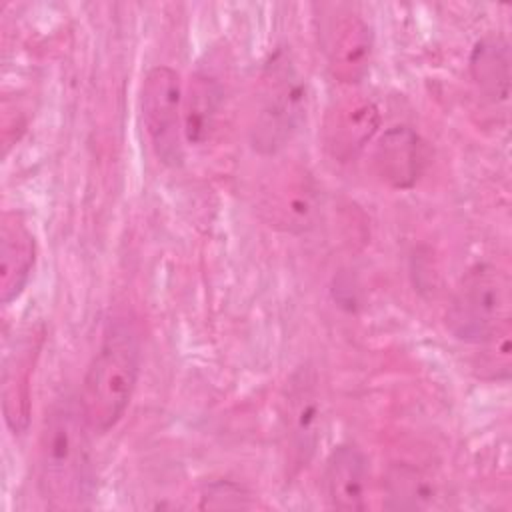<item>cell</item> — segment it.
Here are the masks:
<instances>
[{
  "instance_id": "6da1fadb",
  "label": "cell",
  "mask_w": 512,
  "mask_h": 512,
  "mask_svg": "<svg viewBox=\"0 0 512 512\" xmlns=\"http://www.w3.org/2000/svg\"><path fill=\"white\" fill-rule=\"evenodd\" d=\"M88 424L72 400H56L38 438V490L54 510H74L94 494Z\"/></svg>"
},
{
  "instance_id": "7a4b0ae2",
  "label": "cell",
  "mask_w": 512,
  "mask_h": 512,
  "mask_svg": "<svg viewBox=\"0 0 512 512\" xmlns=\"http://www.w3.org/2000/svg\"><path fill=\"white\" fill-rule=\"evenodd\" d=\"M138 376L140 342L136 330L124 320H114L106 326L80 388L78 406L90 432L106 434L122 420Z\"/></svg>"
},
{
  "instance_id": "3957f363",
  "label": "cell",
  "mask_w": 512,
  "mask_h": 512,
  "mask_svg": "<svg viewBox=\"0 0 512 512\" xmlns=\"http://www.w3.org/2000/svg\"><path fill=\"white\" fill-rule=\"evenodd\" d=\"M308 112V84L294 58L278 48L260 76L250 140L264 156L278 154L300 130Z\"/></svg>"
},
{
  "instance_id": "277c9868",
  "label": "cell",
  "mask_w": 512,
  "mask_h": 512,
  "mask_svg": "<svg viewBox=\"0 0 512 512\" xmlns=\"http://www.w3.org/2000/svg\"><path fill=\"white\" fill-rule=\"evenodd\" d=\"M510 322V280L494 264L472 266L458 282L446 312L448 330L462 342L480 344Z\"/></svg>"
},
{
  "instance_id": "5b68a950",
  "label": "cell",
  "mask_w": 512,
  "mask_h": 512,
  "mask_svg": "<svg viewBox=\"0 0 512 512\" xmlns=\"http://www.w3.org/2000/svg\"><path fill=\"white\" fill-rule=\"evenodd\" d=\"M320 208V186L304 166H280L258 186L256 210L274 230L304 234L316 226Z\"/></svg>"
},
{
  "instance_id": "8992f818",
  "label": "cell",
  "mask_w": 512,
  "mask_h": 512,
  "mask_svg": "<svg viewBox=\"0 0 512 512\" xmlns=\"http://www.w3.org/2000/svg\"><path fill=\"white\" fill-rule=\"evenodd\" d=\"M182 84L174 68L152 66L140 86V110L150 146L156 158L176 168L184 160V116Z\"/></svg>"
},
{
  "instance_id": "52a82bcc",
  "label": "cell",
  "mask_w": 512,
  "mask_h": 512,
  "mask_svg": "<svg viewBox=\"0 0 512 512\" xmlns=\"http://www.w3.org/2000/svg\"><path fill=\"white\" fill-rule=\"evenodd\" d=\"M380 124V108L370 96L362 92L336 96L328 104L322 120L320 138L324 150L338 162H350L372 142Z\"/></svg>"
},
{
  "instance_id": "ba28073f",
  "label": "cell",
  "mask_w": 512,
  "mask_h": 512,
  "mask_svg": "<svg viewBox=\"0 0 512 512\" xmlns=\"http://www.w3.org/2000/svg\"><path fill=\"white\" fill-rule=\"evenodd\" d=\"M320 44L328 72L342 84H358L370 70L374 56V32L364 16L338 10L320 30Z\"/></svg>"
},
{
  "instance_id": "9c48e42d",
  "label": "cell",
  "mask_w": 512,
  "mask_h": 512,
  "mask_svg": "<svg viewBox=\"0 0 512 512\" xmlns=\"http://www.w3.org/2000/svg\"><path fill=\"white\" fill-rule=\"evenodd\" d=\"M324 408L310 370H298L282 400V430L294 466H306L322 440Z\"/></svg>"
},
{
  "instance_id": "30bf717a",
  "label": "cell",
  "mask_w": 512,
  "mask_h": 512,
  "mask_svg": "<svg viewBox=\"0 0 512 512\" xmlns=\"http://www.w3.org/2000/svg\"><path fill=\"white\" fill-rule=\"evenodd\" d=\"M426 164V142L410 126H392L376 142L374 172L394 190H410L424 174Z\"/></svg>"
},
{
  "instance_id": "8fae6325",
  "label": "cell",
  "mask_w": 512,
  "mask_h": 512,
  "mask_svg": "<svg viewBox=\"0 0 512 512\" xmlns=\"http://www.w3.org/2000/svg\"><path fill=\"white\" fill-rule=\"evenodd\" d=\"M36 264V238L22 214L8 210L0 220V302L12 304L30 282Z\"/></svg>"
},
{
  "instance_id": "7c38bea8",
  "label": "cell",
  "mask_w": 512,
  "mask_h": 512,
  "mask_svg": "<svg viewBox=\"0 0 512 512\" xmlns=\"http://www.w3.org/2000/svg\"><path fill=\"white\" fill-rule=\"evenodd\" d=\"M36 344L30 336L14 340L2 364V412L14 434H24L30 424V374L36 358Z\"/></svg>"
},
{
  "instance_id": "4fadbf2b",
  "label": "cell",
  "mask_w": 512,
  "mask_h": 512,
  "mask_svg": "<svg viewBox=\"0 0 512 512\" xmlns=\"http://www.w3.org/2000/svg\"><path fill=\"white\" fill-rule=\"evenodd\" d=\"M324 490L336 510H364L368 492V462L354 444L336 446L326 458Z\"/></svg>"
},
{
  "instance_id": "5bb4252c",
  "label": "cell",
  "mask_w": 512,
  "mask_h": 512,
  "mask_svg": "<svg viewBox=\"0 0 512 512\" xmlns=\"http://www.w3.org/2000/svg\"><path fill=\"white\" fill-rule=\"evenodd\" d=\"M384 508L390 510H430L442 502L440 480L408 462H396L388 468L384 478Z\"/></svg>"
},
{
  "instance_id": "9a60e30c",
  "label": "cell",
  "mask_w": 512,
  "mask_h": 512,
  "mask_svg": "<svg viewBox=\"0 0 512 512\" xmlns=\"http://www.w3.org/2000/svg\"><path fill=\"white\" fill-rule=\"evenodd\" d=\"M474 84L492 100L506 102L510 96V44L504 34L488 32L476 40L468 60Z\"/></svg>"
},
{
  "instance_id": "2e32d148",
  "label": "cell",
  "mask_w": 512,
  "mask_h": 512,
  "mask_svg": "<svg viewBox=\"0 0 512 512\" xmlns=\"http://www.w3.org/2000/svg\"><path fill=\"white\" fill-rule=\"evenodd\" d=\"M224 90L216 76L198 70L190 76L188 92L182 102V116H184V138L190 144H204L214 128L222 108Z\"/></svg>"
},
{
  "instance_id": "e0dca14e",
  "label": "cell",
  "mask_w": 512,
  "mask_h": 512,
  "mask_svg": "<svg viewBox=\"0 0 512 512\" xmlns=\"http://www.w3.org/2000/svg\"><path fill=\"white\" fill-rule=\"evenodd\" d=\"M510 334V322H506L496 328V332H492L486 340L476 344L484 350L482 370L490 372V378L506 380L510 376Z\"/></svg>"
},
{
  "instance_id": "ac0fdd59",
  "label": "cell",
  "mask_w": 512,
  "mask_h": 512,
  "mask_svg": "<svg viewBox=\"0 0 512 512\" xmlns=\"http://www.w3.org/2000/svg\"><path fill=\"white\" fill-rule=\"evenodd\" d=\"M250 506V494L232 480H214L206 484L200 494V508L204 510H234Z\"/></svg>"
}]
</instances>
